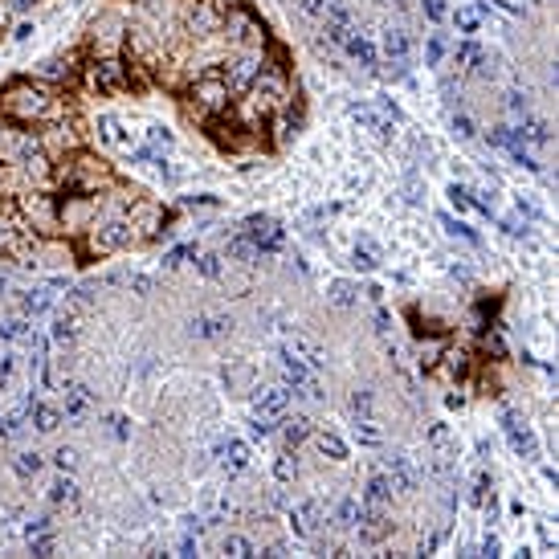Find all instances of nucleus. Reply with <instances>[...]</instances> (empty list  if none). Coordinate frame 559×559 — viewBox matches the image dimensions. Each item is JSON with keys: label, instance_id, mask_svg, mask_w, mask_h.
Listing matches in <instances>:
<instances>
[{"label": "nucleus", "instance_id": "obj_1", "mask_svg": "<svg viewBox=\"0 0 559 559\" xmlns=\"http://www.w3.org/2000/svg\"><path fill=\"white\" fill-rule=\"evenodd\" d=\"M70 111L66 94L45 82H33V78H13L9 86L0 90V115L9 123H21V127H33V123H54Z\"/></svg>", "mask_w": 559, "mask_h": 559}, {"label": "nucleus", "instance_id": "obj_2", "mask_svg": "<svg viewBox=\"0 0 559 559\" xmlns=\"http://www.w3.org/2000/svg\"><path fill=\"white\" fill-rule=\"evenodd\" d=\"M139 61L131 58H90L82 66V86L90 94H102V99H111V94H123V90H147V78H139Z\"/></svg>", "mask_w": 559, "mask_h": 559}, {"label": "nucleus", "instance_id": "obj_3", "mask_svg": "<svg viewBox=\"0 0 559 559\" xmlns=\"http://www.w3.org/2000/svg\"><path fill=\"white\" fill-rule=\"evenodd\" d=\"M184 111H188V119H196V123L233 111V90H229V82H225V74H221V70L196 74V78H192V86H188Z\"/></svg>", "mask_w": 559, "mask_h": 559}, {"label": "nucleus", "instance_id": "obj_4", "mask_svg": "<svg viewBox=\"0 0 559 559\" xmlns=\"http://www.w3.org/2000/svg\"><path fill=\"white\" fill-rule=\"evenodd\" d=\"M58 184L66 192H82V196H99L102 184H115V172H111V163L99 159L94 151H78V156L61 159L58 172Z\"/></svg>", "mask_w": 559, "mask_h": 559}, {"label": "nucleus", "instance_id": "obj_5", "mask_svg": "<svg viewBox=\"0 0 559 559\" xmlns=\"http://www.w3.org/2000/svg\"><path fill=\"white\" fill-rule=\"evenodd\" d=\"M225 41L233 45V54H245V49H266L270 37L249 4H233V9H225Z\"/></svg>", "mask_w": 559, "mask_h": 559}, {"label": "nucleus", "instance_id": "obj_6", "mask_svg": "<svg viewBox=\"0 0 559 559\" xmlns=\"http://www.w3.org/2000/svg\"><path fill=\"white\" fill-rule=\"evenodd\" d=\"M286 404H290V392L286 388H261L258 396H253V416L258 420H282L286 416Z\"/></svg>", "mask_w": 559, "mask_h": 559}, {"label": "nucleus", "instance_id": "obj_7", "mask_svg": "<svg viewBox=\"0 0 559 559\" xmlns=\"http://www.w3.org/2000/svg\"><path fill=\"white\" fill-rule=\"evenodd\" d=\"M245 237L258 245V253H273V249L282 245V229L273 225L270 216H249V221H245Z\"/></svg>", "mask_w": 559, "mask_h": 559}, {"label": "nucleus", "instance_id": "obj_8", "mask_svg": "<svg viewBox=\"0 0 559 559\" xmlns=\"http://www.w3.org/2000/svg\"><path fill=\"white\" fill-rule=\"evenodd\" d=\"M384 58H388L392 70H408V61H413V41H408L404 29H388L384 33Z\"/></svg>", "mask_w": 559, "mask_h": 559}, {"label": "nucleus", "instance_id": "obj_9", "mask_svg": "<svg viewBox=\"0 0 559 559\" xmlns=\"http://www.w3.org/2000/svg\"><path fill=\"white\" fill-rule=\"evenodd\" d=\"M94 135H99L102 147H119V151H127V147H131V135L123 131V123H119L115 115H99V123H94Z\"/></svg>", "mask_w": 559, "mask_h": 559}, {"label": "nucleus", "instance_id": "obj_10", "mask_svg": "<svg viewBox=\"0 0 559 559\" xmlns=\"http://www.w3.org/2000/svg\"><path fill=\"white\" fill-rule=\"evenodd\" d=\"M49 302H54V294H49V286H33V290H16V311L25 318H37L49 311Z\"/></svg>", "mask_w": 559, "mask_h": 559}, {"label": "nucleus", "instance_id": "obj_11", "mask_svg": "<svg viewBox=\"0 0 559 559\" xmlns=\"http://www.w3.org/2000/svg\"><path fill=\"white\" fill-rule=\"evenodd\" d=\"M29 416H33V429L37 433H54L66 420L61 408H54V404H45V401H29Z\"/></svg>", "mask_w": 559, "mask_h": 559}, {"label": "nucleus", "instance_id": "obj_12", "mask_svg": "<svg viewBox=\"0 0 559 559\" xmlns=\"http://www.w3.org/2000/svg\"><path fill=\"white\" fill-rule=\"evenodd\" d=\"M343 49L359 61V66H363V70H372V66H376V45H372V37H368L363 29H356V33H351V37L343 41Z\"/></svg>", "mask_w": 559, "mask_h": 559}, {"label": "nucleus", "instance_id": "obj_13", "mask_svg": "<svg viewBox=\"0 0 559 559\" xmlns=\"http://www.w3.org/2000/svg\"><path fill=\"white\" fill-rule=\"evenodd\" d=\"M278 425H282V445H286V449H298V445L311 437V420H306V416H282Z\"/></svg>", "mask_w": 559, "mask_h": 559}, {"label": "nucleus", "instance_id": "obj_14", "mask_svg": "<svg viewBox=\"0 0 559 559\" xmlns=\"http://www.w3.org/2000/svg\"><path fill=\"white\" fill-rule=\"evenodd\" d=\"M78 318H82V315L66 306V311L54 318V331H49V339H54V343H74V339H78Z\"/></svg>", "mask_w": 559, "mask_h": 559}, {"label": "nucleus", "instance_id": "obj_15", "mask_svg": "<svg viewBox=\"0 0 559 559\" xmlns=\"http://www.w3.org/2000/svg\"><path fill=\"white\" fill-rule=\"evenodd\" d=\"M502 420H506V433H510V445H515L518 453H527V458H535V449H539V445H535V433L530 429H518V420L510 413H502Z\"/></svg>", "mask_w": 559, "mask_h": 559}, {"label": "nucleus", "instance_id": "obj_16", "mask_svg": "<svg viewBox=\"0 0 559 559\" xmlns=\"http://www.w3.org/2000/svg\"><path fill=\"white\" fill-rule=\"evenodd\" d=\"M315 518H318L315 502H298V506L290 510V527H294V535H302V539H306V535L315 530Z\"/></svg>", "mask_w": 559, "mask_h": 559}, {"label": "nucleus", "instance_id": "obj_17", "mask_svg": "<svg viewBox=\"0 0 559 559\" xmlns=\"http://www.w3.org/2000/svg\"><path fill=\"white\" fill-rule=\"evenodd\" d=\"M61 413L70 416V420H82V416L90 413V392L82 384H70V392H66V408Z\"/></svg>", "mask_w": 559, "mask_h": 559}, {"label": "nucleus", "instance_id": "obj_18", "mask_svg": "<svg viewBox=\"0 0 559 559\" xmlns=\"http://www.w3.org/2000/svg\"><path fill=\"white\" fill-rule=\"evenodd\" d=\"M453 61H458L461 70H482V66H486V54H482L478 41H461L458 49H453Z\"/></svg>", "mask_w": 559, "mask_h": 559}, {"label": "nucleus", "instance_id": "obj_19", "mask_svg": "<svg viewBox=\"0 0 559 559\" xmlns=\"http://www.w3.org/2000/svg\"><path fill=\"white\" fill-rule=\"evenodd\" d=\"M294 356H298L306 368H323V363H327V351H323L315 339H302V335L294 339Z\"/></svg>", "mask_w": 559, "mask_h": 559}, {"label": "nucleus", "instance_id": "obj_20", "mask_svg": "<svg viewBox=\"0 0 559 559\" xmlns=\"http://www.w3.org/2000/svg\"><path fill=\"white\" fill-rule=\"evenodd\" d=\"M315 445H318V453H323V458H331V461H347V441L339 437V433H318Z\"/></svg>", "mask_w": 559, "mask_h": 559}, {"label": "nucleus", "instance_id": "obj_21", "mask_svg": "<svg viewBox=\"0 0 559 559\" xmlns=\"http://www.w3.org/2000/svg\"><path fill=\"white\" fill-rule=\"evenodd\" d=\"M192 331H196L201 339H221V335L229 331V318L225 315H201L196 323H192Z\"/></svg>", "mask_w": 559, "mask_h": 559}, {"label": "nucleus", "instance_id": "obj_22", "mask_svg": "<svg viewBox=\"0 0 559 559\" xmlns=\"http://www.w3.org/2000/svg\"><path fill=\"white\" fill-rule=\"evenodd\" d=\"M49 502H54V506H78V486H74L66 473L54 478V486H49Z\"/></svg>", "mask_w": 559, "mask_h": 559}, {"label": "nucleus", "instance_id": "obj_23", "mask_svg": "<svg viewBox=\"0 0 559 559\" xmlns=\"http://www.w3.org/2000/svg\"><path fill=\"white\" fill-rule=\"evenodd\" d=\"M25 335H29V318L25 315L0 318V339H4V343H25Z\"/></svg>", "mask_w": 559, "mask_h": 559}, {"label": "nucleus", "instance_id": "obj_24", "mask_svg": "<svg viewBox=\"0 0 559 559\" xmlns=\"http://www.w3.org/2000/svg\"><path fill=\"white\" fill-rule=\"evenodd\" d=\"M388 498H392V482H388L384 473H376L372 482H368V490H363V502L368 506H384Z\"/></svg>", "mask_w": 559, "mask_h": 559}, {"label": "nucleus", "instance_id": "obj_25", "mask_svg": "<svg viewBox=\"0 0 559 559\" xmlns=\"http://www.w3.org/2000/svg\"><path fill=\"white\" fill-rule=\"evenodd\" d=\"M392 490H413L416 486V473H413V465H408V458H392Z\"/></svg>", "mask_w": 559, "mask_h": 559}, {"label": "nucleus", "instance_id": "obj_26", "mask_svg": "<svg viewBox=\"0 0 559 559\" xmlns=\"http://www.w3.org/2000/svg\"><path fill=\"white\" fill-rule=\"evenodd\" d=\"M25 351H29L33 368H41L45 359H49V339H45L41 331H29V335H25Z\"/></svg>", "mask_w": 559, "mask_h": 559}, {"label": "nucleus", "instance_id": "obj_27", "mask_svg": "<svg viewBox=\"0 0 559 559\" xmlns=\"http://www.w3.org/2000/svg\"><path fill=\"white\" fill-rule=\"evenodd\" d=\"M221 453H225V470H233V473L249 465V445H245V441H229Z\"/></svg>", "mask_w": 559, "mask_h": 559}, {"label": "nucleus", "instance_id": "obj_28", "mask_svg": "<svg viewBox=\"0 0 559 559\" xmlns=\"http://www.w3.org/2000/svg\"><path fill=\"white\" fill-rule=\"evenodd\" d=\"M225 253H229L233 261H245V266H249V261L258 258V245H253V241H249V237L241 233V237H233V241L225 245Z\"/></svg>", "mask_w": 559, "mask_h": 559}, {"label": "nucleus", "instance_id": "obj_29", "mask_svg": "<svg viewBox=\"0 0 559 559\" xmlns=\"http://www.w3.org/2000/svg\"><path fill=\"white\" fill-rule=\"evenodd\" d=\"M453 25H458V33L473 37V33L482 29V9H458V13H453Z\"/></svg>", "mask_w": 559, "mask_h": 559}, {"label": "nucleus", "instance_id": "obj_30", "mask_svg": "<svg viewBox=\"0 0 559 559\" xmlns=\"http://www.w3.org/2000/svg\"><path fill=\"white\" fill-rule=\"evenodd\" d=\"M41 453H16L13 458V473L16 478H37V473H41Z\"/></svg>", "mask_w": 559, "mask_h": 559}, {"label": "nucleus", "instance_id": "obj_31", "mask_svg": "<svg viewBox=\"0 0 559 559\" xmlns=\"http://www.w3.org/2000/svg\"><path fill=\"white\" fill-rule=\"evenodd\" d=\"M518 135V143H523V139H527V143H547V123H539V119H527V123H523V127L515 131Z\"/></svg>", "mask_w": 559, "mask_h": 559}, {"label": "nucleus", "instance_id": "obj_32", "mask_svg": "<svg viewBox=\"0 0 559 559\" xmlns=\"http://www.w3.org/2000/svg\"><path fill=\"white\" fill-rule=\"evenodd\" d=\"M351 261H356V270H376L380 253H376V245H372V241H359L356 249H351Z\"/></svg>", "mask_w": 559, "mask_h": 559}, {"label": "nucleus", "instance_id": "obj_33", "mask_svg": "<svg viewBox=\"0 0 559 559\" xmlns=\"http://www.w3.org/2000/svg\"><path fill=\"white\" fill-rule=\"evenodd\" d=\"M486 139H490V147H498V151H510V147H523L518 143V135L510 127H494V131H486Z\"/></svg>", "mask_w": 559, "mask_h": 559}, {"label": "nucleus", "instance_id": "obj_34", "mask_svg": "<svg viewBox=\"0 0 559 559\" xmlns=\"http://www.w3.org/2000/svg\"><path fill=\"white\" fill-rule=\"evenodd\" d=\"M225 555H233V559H249L253 555V543H249V539H245V535H225Z\"/></svg>", "mask_w": 559, "mask_h": 559}, {"label": "nucleus", "instance_id": "obj_35", "mask_svg": "<svg viewBox=\"0 0 559 559\" xmlns=\"http://www.w3.org/2000/svg\"><path fill=\"white\" fill-rule=\"evenodd\" d=\"M331 302H335V306H356V286H351V282H331Z\"/></svg>", "mask_w": 559, "mask_h": 559}, {"label": "nucleus", "instance_id": "obj_36", "mask_svg": "<svg viewBox=\"0 0 559 559\" xmlns=\"http://www.w3.org/2000/svg\"><path fill=\"white\" fill-rule=\"evenodd\" d=\"M449 201H453L458 213H473V208H478V204H473V192H470V188H461V184H449Z\"/></svg>", "mask_w": 559, "mask_h": 559}, {"label": "nucleus", "instance_id": "obj_37", "mask_svg": "<svg viewBox=\"0 0 559 559\" xmlns=\"http://www.w3.org/2000/svg\"><path fill=\"white\" fill-rule=\"evenodd\" d=\"M29 551H33V555H54V551H58V543H54V530L29 535Z\"/></svg>", "mask_w": 559, "mask_h": 559}, {"label": "nucleus", "instance_id": "obj_38", "mask_svg": "<svg viewBox=\"0 0 559 559\" xmlns=\"http://www.w3.org/2000/svg\"><path fill=\"white\" fill-rule=\"evenodd\" d=\"M356 437H359V445H380V441H384V433L376 429V425L368 420V416H363V420L356 425Z\"/></svg>", "mask_w": 559, "mask_h": 559}, {"label": "nucleus", "instance_id": "obj_39", "mask_svg": "<svg viewBox=\"0 0 559 559\" xmlns=\"http://www.w3.org/2000/svg\"><path fill=\"white\" fill-rule=\"evenodd\" d=\"M196 270H201L204 278H221V273H225V266H221V258H216V253H201V258H196Z\"/></svg>", "mask_w": 559, "mask_h": 559}, {"label": "nucleus", "instance_id": "obj_40", "mask_svg": "<svg viewBox=\"0 0 559 559\" xmlns=\"http://www.w3.org/2000/svg\"><path fill=\"white\" fill-rule=\"evenodd\" d=\"M445 49H449V45H445V37H441V33H433L429 45H425V61H429V66H437V61L445 58Z\"/></svg>", "mask_w": 559, "mask_h": 559}, {"label": "nucleus", "instance_id": "obj_41", "mask_svg": "<svg viewBox=\"0 0 559 559\" xmlns=\"http://www.w3.org/2000/svg\"><path fill=\"white\" fill-rule=\"evenodd\" d=\"M188 258H196V245H180V249H172V253L163 258V266H168V270H176V266H184Z\"/></svg>", "mask_w": 559, "mask_h": 559}, {"label": "nucleus", "instance_id": "obj_42", "mask_svg": "<svg viewBox=\"0 0 559 559\" xmlns=\"http://www.w3.org/2000/svg\"><path fill=\"white\" fill-rule=\"evenodd\" d=\"M351 413H356V416H368V413H372V392H368V388H359L356 396H351Z\"/></svg>", "mask_w": 559, "mask_h": 559}, {"label": "nucleus", "instance_id": "obj_43", "mask_svg": "<svg viewBox=\"0 0 559 559\" xmlns=\"http://www.w3.org/2000/svg\"><path fill=\"white\" fill-rule=\"evenodd\" d=\"M445 229L453 233V237H465L470 245H478V233L470 229V225H461V221H453V216H445Z\"/></svg>", "mask_w": 559, "mask_h": 559}, {"label": "nucleus", "instance_id": "obj_44", "mask_svg": "<svg viewBox=\"0 0 559 559\" xmlns=\"http://www.w3.org/2000/svg\"><path fill=\"white\" fill-rule=\"evenodd\" d=\"M54 465H58L61 473H70L74 465H78V453H74V449H66V445H61L58 453H54Z\"/></svg>", "mask_w": 559, "mask_h": 559}, {"label": "nucleus", "instance_id": "obj_45", "mask_svg": "<svg viewBox=\"0 0 559 559\" xmlns=\"http://www.w3.org/2000/svg\"><path fill=\"white\" fill-rule=\"evenodd\" d=\"M143 139H147V147H156V151H159V147H168V143H172V135H168L163 127H147V135H143Z\"/></svg>", "mask_w": 559, "mask_h": 559}, {"label": "nucleus", "instance_id": "obj_46", "mask_svg": "<svg viewBox=\"0 0 559 559\" xmlns=\"http://www.w3.org/2000/svg\"><path fill=\"white\" fill-rule=\"evenodd\" d=\"M453 131H458V139H473V135H478L470 115H453Z\"/></svg>", "mask_w": 559, "mask_h": 559}, {"label": "nucleus", "instance_id": "obj_47", "mask_svg": "<svg viewBox=\"0 0 559 559\" xmlns=\"http://www.w3.org/2000/svg\"><path fill=\"white\" fill-rule=\"evenodd\" d=\"M273 478H278V482H290V478H294V465H290V458H278V461H273Z\"/></svg>", "mask_w": 559, "mask_h": 559}, {"label": "nucleus", "instance_id": "obj_48", "mask_svg": "<svg viewBox=\"0 0 559 559\" xmlns=\"http://www.w3.org/2000/svg\"><path fill=\"white\" fill-rule=\"evenodd\" d=\"M298 9L306 16H323V13H327V0H298Z\"/></svg>", "mask_w": 559, "mask_h": 559}, {"label": "nucleus", "instance_id": "obj_49", "mask_svg": "<svg viewBox=\"0 0 559 559\" xmlns=\"http://www.w3.org/2000/svg\"><path fill=\"white\" fill-rule=\"evenodd\" d=\"M335 518H339V523H351V518H356V502H339V506H335Z\"/></svg>", "mask_w": 559, "mask_h": 559}, {"label": "nucleus", "instance_id": "obj_50", "mask_svg": "<svg viewBox=\"0 0 559 559\" xmlns=\"http://www.w3.org/2000/svg\"><path fill=\"white\" fill-rule=\"evenodd\" d=\"M13 372H16V363H13L9 356H4V359H0V388H4L9 380H13Z\"/></svg>", "mask_w": 559, "mask_h": 559}, {"label": "nucleus", "instance_id": "obj_51", "mask_svg": "<svg viewBox=\"0 0 559 559\" xmlns=\"http://www.w3.org/2000/svg\"><path fill=\"white\" fill-rule=\"evenodd\" d=\"M425 13H429V21H441V16H445V4H441V0H425Z\"/></svg>", "mask_w": 559, "mask_h": 559}, {"label": "nucleus", "instance_id": "obj_52", "mask_svg": "<svg viewBox=\"0 0 559 559\" xmlns=\"http://www.w3.org/2000/svg\"><path fill=\"white\" fill-rule=\"evenodd\" d=\"M41 530H54V523L49 518H33L29 527H25V535H41Z\"/></svg>", "mask_w": 559, "mask_h": 559}, {"label": "nucleus", "instance_id": "obj_53", "mask_svg": "<svg viewBox=\"0 0 559 559\" xmlns=\"http://www.w3.org/2000/svg\"><path fill=\"white\" fill-rule=\"evenodd\" d=\"M404 192H408V201H420V180L408 176V180H404Z\"/></svg>", "mask_w": 559, "mask_h": 559}, {"label": "nucleus", "instance_id": "obj_54", "mask_svg": "<svg viewBox=\"0 0 559 559\" xmlns=\"http://www.w3.org/2000/svg\"><path fill=\"white\" fill-rule=\"evenodd\" d=\"M429 441L433 445H449V429H445V425H437V429L429 433Z\"/></svg>", "mask_w": 559, "mask_h": 559}, {"label": "nucleus", "instance_id": "obj_55", "mask_svg": "<svg viewBox=\"0 0 559 559\" xmlns=\"http://www.w3.org/2000/svg\"><path fill=\"white\" fill-rule=\"evenodd\" d=\"M4 184H13V163L0 159V188H4Z\"/></svg>", "mask_w": 559, "mask_h": 559}, {"label": "nucleus", "instance_id": "obj_56", "mask_svg": "<svg viewBox=\"0 0 559 559\" xmlns=\"http://www.w3.org/2000/svg\"><path fill=\"white\" fill-rule=\"evenodd\" d=\"M33 4H37V0H9V9H13V13H29Z\"/></svg>", "mask_w": 559, "mask_h": 559}, {"label": "nucleus", "instance_id": "obj_57", "mask_svg": "<svg viewBox=\"0 0 559 559\" xmlns=\"http://www.w3.org/2000/svg\"><path fill=\"white\" fill-rule=\"evenodd\" d=\"M510 111H515V115H527V102H523V94H510Z\"/></svg>", "mask_w": 559, "mask_h": 559}, {"label": "nucleus", "instance_id": "obj_58", "mask_svg": "<svg viewBox=\"0 0 559 559\" xmlns=\"http://www.w3.org/2000/svg\"><path fill=\"white\" fill-rule=\"evenodd\" d=\"M131 286L139 290V294H147V290H151V278H143V273H139V278H131Z\"/></svg>", "mask_w": 559, "mask_h": 559}, {"label": "nucleus", "instance_id": "obj_59", "mask_svg": "<svg viewBox=\"0 0 559 559\" xmlns=\"http://www.w3.org/2000/svg\"><path fill=\"white\" fill-rule=\"evenodd\" d=\"M192 551H196V539H192V535H188V539H180V555H192Z\"/></svg>", "mask_w": 559, "mask_h": 559}, {"label": "nucleus", "instance_id": "obj_60", "mask_svg": "<svg viewBox=\"0 0 559 559\" xmlns=\"http://www.w3.org/2000/svg\"><path fill=\"white\" fill-rule=\"evenodd\" d=\"M225 380H233V384H245V380H249V368H237V372L225 376Z\"/></svg>", "mask_w": 559, "mask_h": 559}, {"label": "nucleus", "instance_id": "obj_61", "mask_svg": "<svg viewBox=\"0 0 559 559\" xmlns=\"http://www.w3.org/2000/svg\"><path fill=\"white\" fill-rule=\"evenodd\" d=\"M388 323H392V318H388V311H376V331H388Z\"/></svg>", "mask_w": 559, "mask_h": 559}, {"label": "nucleus", "instance_id": "obj_62", "mask_svg": "<svg viewBox=\"0 0 559 559\" xmlns=\"http://www.w3.org/2000/svg\"><path fill=\"white\" fill-rule=\"evenodd\" d=\"M4 425H9V420H4V416H0V437H4Z\"/></svg>", "mask_w": 559, "mask_h": 559}]
</instances>
